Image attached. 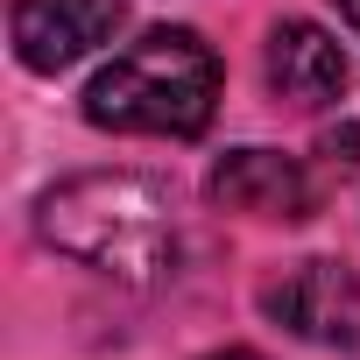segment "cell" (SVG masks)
<instances>
[{
	"label": "cell",
	"mask_w": 360,
	"mask_h": 360,
	"mask_svg": "<svg viewBox=\"0 0 360 360\" xmlns=\"http://www.w3.org/2000/svg\"><path fill=\"white\" fill-rule=\"evenodd\" d=\"M262 318L304 346L353 353L360 346V276L346 262H325V255L290 262L276 283H262Z\"/></svg>",
	"instance_id": "obj_3"
},
{
	"label": "cell",
	"mask_w": 360,
	"mask_h": 360,
	"mask_svg": "<svg viewBox=\"0 0 360 360\" xmlns=\"http://www.w3.org/2000/svg\"><path fill=\"white\" fill-rule=\"evenodd\" d=\"M219 106V57L198 29H148L99 64L85 85V120L113 134H169L191 141L212 127Z\"/></svg>",
	"instance_id": "obj_2"
},
{
	"label": "cell",
	"mask_w": 360,
	"mask_h": 360,
	"mask_svg": "<svg viewBox=\"0 0 360 360\" xmlns=\"http://www.w3.org/2000/svg\"><path fill=\"white\" fill-rule=\"evenodd\" d=\"M36 226L57 255H71L92 276H113L127 290H155L176 276L184 255V219H176V191L141 169H85L43 191Z\"/></svg>",
	"instance_id": "obj_1"
},
{
	"label": "cell",
	"mask_w": 360,
	"mask_h": 360,
	"mask_svg": "<svg viewBox=\"0 0 360 360\" xmlns=\"http://www.w3.org/2000/svg\"><path fill=\"white\" fill-rule=\"evenodd\" d=\"M127 22L120 0H15L8 15V36H15V57L43 78L71 71L78 57H92L99 43H113Z\"/></svg>",
	"instance_id": "obj_4"
},
{
	"label": "cell",
	"mask_w": 360,
	"mask_h": 360,
	"mask_svg": "<svg viewBox=\"0 0 360 360\" xmlns=\"http://www.w3.org/2000/svg\"><path fill=\"white\" fill-rule=\"evenodd\" d=\"M205 191H212V205H226V212H248V219H311V205H318V184L304 176V162L297 155H283V148H226L219 162H212V176H205Z\"/></svg>",
	"instance_id": "obj_5"
},
{
	"label": "cell",
	"mask_w": 360,
	"mask_h": 360,
	"mask_svg": "<svg viewBox=\"0 0 360 360\" xmlns=\"http://www.w3.org/2000/svg\"><path fill=\"white\" fill-rule=\"evenodd\" d=\"M318 169H325V184H332V176L346 184V176L360 169V120H339V127L318 134Z\"/></svg>",
	"instance_id": "obj_7"
},
{
	"label": "cell",
	"mask_w": 360,
	"mask_h": 360,
	"mask_svg": "<svg viewBox=\"0 0 360 360\" xmlns=\"http://www.w3.org/2000/svg\"><path fill=\"white\" fill-rule=\"evenodd\" d=\"M205 360H262V353H248V346H226V353H205Z\"/></svg>",
	"instance_id": "obj_8"
},
{
	"label": "cell",
	"mask_w": 360,
	"mask_h": 360,
	"mask_svg": "<svg viewBox=\"0 0 360 360\" xmlns=\"http://www.w3.org/2000/svg\"><path fill=\"white\" fill-rule=\"evenodd\" d=\"M339 15L353 22V36H360V0H339Z\"/></svg>",
	"instance_id": "obj_9"
},
{
	"label": "cell",
	"mask_w": 360,
	"mask_h": 360,
	"mask_svg": "<svg viewBox=\"0 0 360 360\" xmlns=\"http://www.w3.org/2000/svg\"><path fill=\"white\" fill-rule=\"evenodd\" d=\"M262 71H269L276 106H297V113H325V106H339V92L353 85V64H346L339 36H325L318 22H276Z\"/></svg>",
	"instance_id": "obj_6"
}]
</instances>
